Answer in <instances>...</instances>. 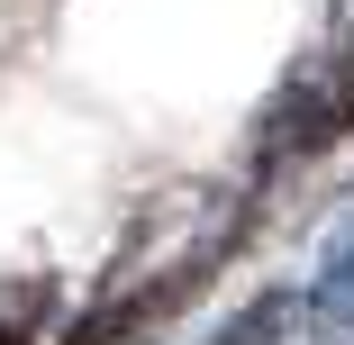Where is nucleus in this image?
<instances>
[{
  "mask_svg": "<svg viewBox=\"0 0 354 345\" xmlns=\"http://www.w3.org/2000/svg\"><path fill=\"white\" fill-rule=\"evenodd\" d=\"M46 309H55V282H46V272H28V282H19V300L0 291V345H28V336L46 327Z\"/></svg>",
  "mask_w": 354,
  "mask_h": 345,
  "instance_id": "nucleus-5",
  "label": "nucleus"
},
{
  "mask_svg": "<svg viewBox=\"0 0 354 345\" xmlns=\"http://www.w3.org/2000/svg\"><path fill=\"white\" fill-rule=\"evenodd\" d=\"M300 318L327 336V345H354V218H345V236L327 245V263H318V282L300 291Z\"/></svg>",
  "mask_w": 354,
  "mask_h": 345,
  "instance_id": "nucleus-2",
  "label": "nucleus"
},
{
  "mask_svg": "<svg viewBox=\"0 0 354 345\" xmlns=\"http://www.w3.org/2000/svg\"><path fill=\"white\" fill-rule=\"evenodd\" d=\"M173 300L164 291H118V300H100V309H82V318H64V345H127L136 327H155Z\"/></svg>",
  "mask_w": 354,
  "mask_h": 345,
  "instance_id": "nucleus-3",
  "label": "nucleus"
},
{
  "mask_svg": "<svg viewBox=\"0 0 354 345\" xmlns=\"http://www.w3.org/2000/svg\"><path fill=\"white\" fill-rule=\"evenodd\" d=\"M300 327V291H263V300H245L209 345H272V336H291Z\"/></svg>",
  "mask_w": 354,
  "mask_h": 345,
  "instance_id": "nucleus-4",
  "label": "nucleus"
},
{
  "mask_svg": "<svg viewBox=\"0 0 354 345\" xmlns=\"http://www.w3.org/2000/svg\"><path fill=\"white\" fill-rule=\"evenodd\" d=\"M336 136H354V28L336 37L327 64H309V73L263 109L254 146H263V164H291V155H327Z\"/></svg>",
  "mask_w": 354,
  "mask_h": 345,
  "instance_id": "nucleus-1",
  "label": "nucleus"
}]
</instances>
